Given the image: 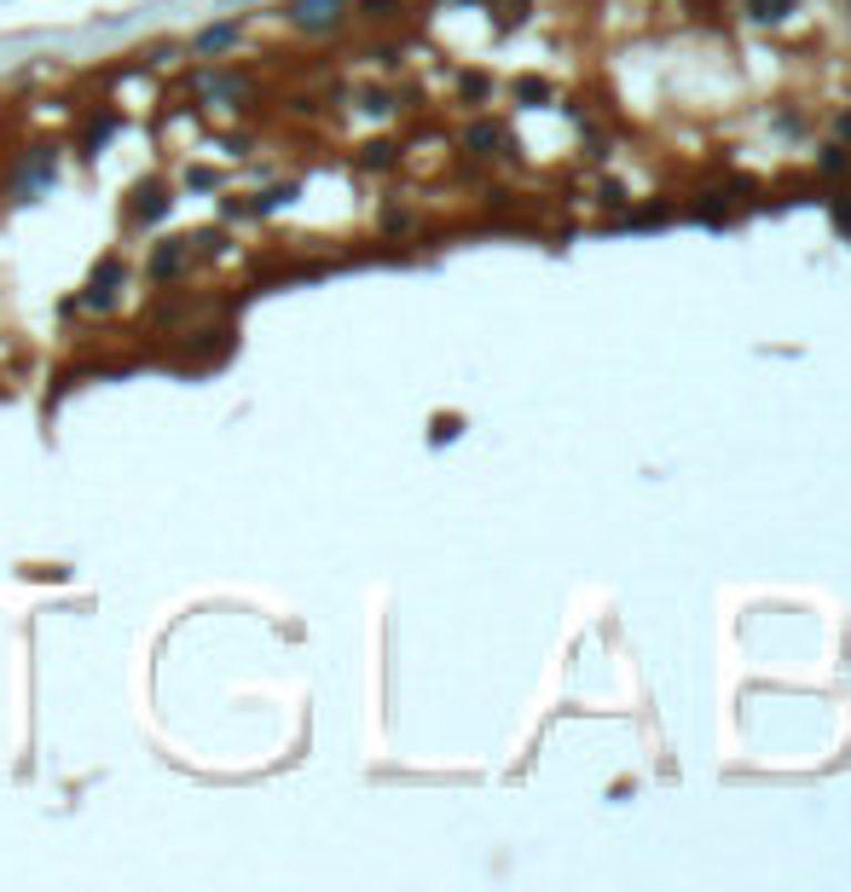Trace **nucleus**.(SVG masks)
<instances>
[{
	"instance_id": "obj_1",
	"label": "nucleus",
	"mask_w": 851,
	"mask_h": 892,
	"mask_svg": "<svg viewBox=\"0 0 851 892\" xmlns=\"http://www.w3.org/2000/svg\"><path fill=\"white\" fill-rule=\"evenodd\" d=\"M342 12H348V0H290L284 7L290 30H301V35H330L342 23Z\"/></svg>"
},
{
	"instance_id": "obj_2",
	"label": "nucleus",
	"mask_w": 851,
	"mask_h": 892,
	"mask_svg": "<svg viewBox=\"0 0 851 892\" xmlns=\"http://www.w3.org/2000/svg\"><path fill=\"white\" fill-rule=\"evenodd\" d=\"M47 186H59V157H53V145H35V157L18 174V203H35Z\"/></svg>"
},
{
	"instance_id": "obj_3",
	"label": "nucleus",
	"mask_w": 851,
	"mask_h": 892,
	"mask_svg": "<svg viewBox=\"0 0 851 892\" xmlns=\"http://www.w3.org/2000/svg\"><path fill=\"white\" fill-rule=\"evenodd\" d=\"M238 41H244V18H221V23H209V30L192 35V53H197V59H221V53H232Z\"/></svg>"
},
{
	"instance_id": "obj_4",
	"label": "nucleus",
	"mask_w": 851,
	"mask_h": 892,
	"mask_svg": "<svg viewBox=\"0 0 851 892\" xmlns=\"http://www.w3.org/2000/svg\"><path fill=\"white\" fill-rule=\"evenodd\" d=\"M168 209H174V197H168L163 186H140V192H134V221H140V226H157Z\"/></svg>"
},
{
	"instance_id": "obj_5",
	"label": "nucleus",
	"mask_w": 851,
	"mask_h": 892,
	"mask_svg": "<svg viewBox=\"0 0 851 892\" xmlns=\"http://www.w3.org/2000/svg\"><path fill=\"white\" fill-rule=\"evenodd\" d=\"M116 285H122V262H116V255H111V262H105V267L93 273V285H88V308H111Z\"/></svg>"
},
{
	"instance_id": "obj_6",
	"label": "nucleus",
	"mask_w": 851,
	"mask_h": 892,
	"mask_svg": "<svg viewBox=\"0 0 851 892\" xmlns=\"http://www.w3.org/2000/svg\"><path fill=\"white\" fill-rule=\"evenodd\" d=\"M186 262H192V244H186V238H168L157 255H151V278H174Z\"/></svg>"
},
{
	"instance_id": "obj_7",
	"label": "nucleus",
	"mask_w": 851,
	"mask_h": 892,
	"mask_svg": "<svg viewBox=\"0 0 851 892\" xmlns=\"http://www.w3.org/2000/svg\"><path fill=\"white\" fill-rule=\"evenodd\" d=\"M111 134H116V122H93L88 127V157H99V145H105Z\"/></svg>"
},
{
	"instance_id": "obj_8",
	"label": "nucleus",
	"mask_w": 851,
	"mask_h": 892,
	"mask_svg": "<svg viewBox=\"0 0 851 892\" xmlns=\"http://www.w3.org/2000/svg\"><path fill=\"white\" fill-rule=\"evenodd\" d=\"M788 0H753V18H782Z\"/></svg>"
},
{
	"instance_id": "obj_9",
	"label": "nucleus",
	"mask_w": 851,
	"mask_h": 892,
	"mask_svg": "<svg viewBox=\"0 0 851 892\" xmlns=\"http://www.w3.org/2000/svg\"><path fill=\"white\" fill-rule=\"evenodd\" d=\"M470 145H481V151H486V145H499V127H486V122H481L475 134H470Z\"/></svg>"
},
{
	"instance_id": "obj_10",
	"label": "nucleus",
	"mask_w": 851,
	"mask_h": 892,
	"mask_svg": "<svg viewBox=\"0 0 851 892\" xmlns=\"http://www.w3.org/2000/svg\"><path fill=\"white\" fill-rule=\"evenodd\" d=\"M366 7H371V18H389V12H394V0H366Z\"/></svg>"
}]
</instances>
